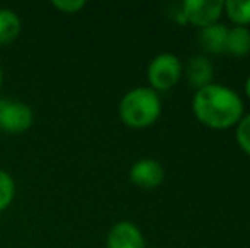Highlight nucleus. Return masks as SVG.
Returning <instances> with one entry per match:
<instances>
[{
	"label": "nucleus",
	"instance_id": "17",
	"mask_svg": "<svg viewBox=\"0 0 250 248\" xmlns=\"http://www.w3.org/2000/svg\"><path fill=\"white\" fill-rule=\"evenodd\" d=\"M0 89H2V68H0Z\"/></svg>",
	"mask_w": 250,
	"mask_h": 248
},
{
	"label": "nucleus",
	"instance_id": "4",
	"mask_svg": "<svg viewBox=\"0 0 250 248\" xmlns=\"http://www.w3.org/2000/svg\"><path fill=\"white\" fill-rule=\"evenodd\" d=\"M225 2L221 0H186L181 3L184 22L198 29H204V27L220 22Z\"/></svg>",
	"mask_w": 250,
	"mask_h": 248
},
{
	"label": "nucleus",
	"instance_id": "1",
	"mask_svg": "<svg viewBox=\"0 0 250 248\" xmlns=\"http://www.w3.org/2000/svg\"><path fill=\"white\" fill-rule=\"evenodd\" d=\"M191 109L201 124L214 131L235 128L245 114L240 94L221 83H211L196 90Z\"/></svg>",
	"mask_w": 250,
	"mask_h": 248
},
{
	"label": "nucleus",
	"instance_id": "18",
	"mask_svg": "<svg viewBox=\"0 0 250 248\" xmlns=\"http://www.w3.org/2000/svg\"><path fill=\"white\" fill-rule=\"evenodd\" d=\"M151 248H155V247H151Z\"/></svg>",
	"mask_w": 250,
	"mask_h": 248
},
{
	"label": "nucleus",
	"instance_id": "16",
	"mask_svg": "<svg viewBox=\"0 0 250 248\" xmlns=\"http://www.w3.org/2000/svg\"><path fill=\"white\" fill-rule=\"evenodd\" d=\"M244 92H245V95H247V99L250 100V75L247 76V80H245V85H244Z\"/></svg>",
	"mask_w": 250,
	"mask_h": 248
},
{
	"label": "nucleus",
	"instance_id": "5",
	"mask_svg": "<svg viewBox=\"0 0 250 248\" xmlns=\"http://www.w3.org/2000/svg\"><path fill=\"white\" fill-rule=\"evenodd\" d=\"M34 114L27 104L19 100H0V129L10 134H21L33 126Z\"/></svg>",
	"mask_w": 250,
	"mask_h": 248
},
{
	"label": "nucleus",
	"instance_id": "7",
	"mask_svg": "<svg viewBox=\"0 0 250 248\" xmlns=\"http://www.w3.org/2000/svg\"><path fill=\"white\" fill-rule=\"evenodd\" d=\"M105 248H146L142 229L131 221H119L109 229Z\"/></svg>",
	"mask_w": 250,
	"mask_h": 248
},
{
	"label": "nucleus",
	"instance_id": "11",
	"mask_svg": "<svg viewBox=\"0 0 250 248\" xmlns=\"http://www.w3.org/2000/svg\"><path fill=\"white\" fill-rule=\"evenodd\" d=\"M21 33V19L14 10L0 9V46L10 44Z\"/></svg>",
	"mask_w": 250,
	"mask_h": 248
},
{
	"label": "nucleus",
	"instance_id": "10",
	"mask_svg": "<svg viewBox=\"0 0 250 248\" xmlns=\"http://www.w3.org/2000/svg\"><path fill=\"white\" fill-rule=\"evenodd\" d=\"M225 55L231 58H247L250 55V29L249 27H228Z\"/></svg>",
	"mask_w": 250,
	"mask_h": 248
},
{
	"label": "nucleus",
	"instance_id": "9",
	"mask_svg": "<svg viewBox=\"0 0 250 248\" xmlns=\"http://www.w3.org/2000/svg\"><path fill=\"white\" fill-rule=\"evenodd\" d=\"M228 27L221 22L199 29L198 44L206 55H225V43H227Z\"/></svg>",
	"mask_w": 250,
	"mask_h": 248
},
{
	"label": "nucleus",
	"instance_id": "6",
	"mask_svg": "<svg viewBox=\"0 0 250 248\" xmlns=\"http://www.w3.org/2000/svg\"><path fill=\"white\" fill-rule=\"evenodd\" d=\"M164 179L165 170L162 163L155 158H142L133 163V167L129 169V180L136 187L145 189V191H151L162 186Z\"/></svg>",
	"mask_w": 250,
	"mask_h": 248
},
{
	"label": "nucleus",
	"instance_id": "15",
	"mask_svg": "<svg viewBox=\"0 0 250 248\" xmlns=\"http://www.w3.org/2000/svg\"><path fill=\"white\" fill-rule=\"evenodd\" d=\"M51 5L56 10H62L63 14H75L85 7V2L83 0H53Z\"/></svg>",
	"mask_w": 250,
	"mask_h": 248
},
{
	"label": "nucleus",
	"instance_id": "12",
	"mask_svg": "<svg viewBox=\"0 0 250 248\" xmlns=\"http://www.w3.org/2000/svg\"><path fill=\"white\" fill-rule=\"evenodd\" d=\"M227 17L233 26L249 27L250 26V2H240V0H228L225 2V10Z\"/></svg>",
	"mask_w": 250,
	"mask_h": 248
},
{
	"label": "nucleus",
	"instance_id": "13",
	"mask_svg": "<svg viewBox=\"0 0 250 248\" xmlns=\"http://www.w3.org/2000/svg\"><path fill=\"white\" fill-rule=\"evenodd\" d=\"M14 195H16L14 179L7 172L0 170V212L9 208L10 202L14 201Z\"/></svg>",
	"mask_w": 250,
	"mask_h": 248
},
{
	"label": "nucleus",
	"instance_id": "3",
	"mask_svg": "<svg viewBox=\"0 0 250 248\" xmlns=\"http://www.w3.org/2000/svg\"><path fill=\"white\" fill-rule=\"evenodd\" d=\"M184 76V65L181 58L174 53H160L150 61L146 68L150 89L155 92H167L174 89Z\"/></svg>",
	"mask_w": 250,
	"mask_h": 248
},
{
	"label": "nucleus",
	"instance_id": "8",
	"mask_svg": "<svg viewBox=\"0 0 250 248\" xmlns=\"http://www.w3.org/2000/svg\"><path fill=\"white\" fill-rule=\"evenodd\" d=\"M184 75L196 90L214 83V65L206 55H194L184 66Z\"/></svg>",
	"mask_w": 250,
	"mask_h": 248
},
{
	"label": "nucleus",
	"instance_id": "2",
	"mask_svg": "<svg viewBox=\"0 0 250 248\" xmlns=\"http://www.w3.org/2000/svg\"><path fill=\"white\" fill-rule=\"evenodd\" d=\"M119 119L128 128L145 129L160 119V95L150 87H136L125 94L118 107Z\"/></svg>",
	"mask_w": 250,
	"mask_h": 248
},
{
	"label": "nucleus",
	"instance_id": "14",
	"mask_svg": "<svg viewBox=\"0 0 250 248\" xmlns=\"http://www.w3.org/2000/svg\"><path fill=\"white\" fill-rule=\"evenodd\" d=\"M235 141L238 148L250 156V113L244 114L240 123L235 126Z\"/></svg>",
	"mask_w": 250,
	"mask_h": 248
}]
</instances>
